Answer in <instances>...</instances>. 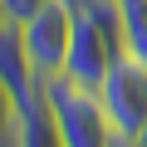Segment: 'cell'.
I'll return each instance as SVG.
<instances>
[{
  "label": "cell",
  "mask_w": 147,
  "mask_h": 147,
  "mask_svg": "<svg viewBox=\"0 0 147 147\" xmlns=\"http://www.w3.org/2000/svg\"><path fill=\"white\" fill-rule=\"evenodd\" d=\"M98 98H103V113H108L113 132L118 137H137L142 123H147V64L132 59V54H123L108 69Z\"/></svg>",
  "instance_id": "3"
},
{
  "label": "cell",
  "mask_w": 147,
  "mask_h": 147,
  "mask_svg": "<svg viewBox=\"0 0 147 147\" xmlns=\"http://www.w3.org/2000/svg\"><path fill=\"white\" fill-rule=\"evenodd\" d=\"M113 147H132V142H127V137H118V142H113Z\"/></svg>",
  "instance_id": "11"
},
{
  "label": "cell",
  "mask_w": 147,
  "mask_h": 147,
  "mask_svg": "<svg viewBox=\"0 0 147 147\" xmlns=\"http://www.w3.org/2000/svg\"><path fill=\"white\" fill-rule=\"evenodd\" d=\"M20 123H25V103H20V93L5 79H0V147L20 142Z\"/></svg>",
  "instance_id": "7"
},
{
  "label": "cell",
  "mask_w": 147,
  "mask_h": 147,
  "mask_svg": "<svg viewBox=\"0 0 147 147\" xmlns=\"http://www.w3.org/2000/svg\"><path fill=\"white\" fill-rule=\"evenodd\" d=\"M123 54H127L123 39H113L93 15H74V39H69V64H64V74H69L74 84H84V88H103L108 69H113Z\"/></svg>",
  "instance_id": "4"
},
{
  "label": "cell",
  "mask_w": 147,
  "mask_h": 147,
  "mask_svg": "<svg viewBox=\"0 0 147 147\" xmlns=\"http://www.w3.org/2000/svg\"><path fill=\"white\" fill-rule=\"evenodd\" d=\"M44 5H49V0H0V20H10V25H25V20H34Z\"/></svg>",
  "instance_id": "8"
},
{
  "label": "cell",
  "mask_w": 147,
  "mask_h": 147,
  "mask_svg": "<svg viewBox=\"0 0 147 147\" xmlns=\"http://www.w3.org/2000/svg\"><path fill=\"white\" fill-rule=\"evenodd\" d=\"M15 147H64L59 123H54V113L44 108V98L25 103V123H20V142H15Z\"/></svg>",
  "instance_id": "5"
},
{
  "label": "cell",
  "mask_w": 147,
  "mask_h": 147,
  "mask_svg": "<svg viewBox=\"0 0 147 147\" xmlns=\"http://www.w3.org/2000/svg\"><path fill=\"white\" fill-rule=\"evenodd\" d=\"M123 5V49L147 64V0H118Z\"/></svg>",
  "instance_id": "6"
},
{
  "label": "cell",
  "mask_w": 147,
  "mask_h": 147,
  "mask_svg": "<svg viewBox=\"0 0 147 147\" xmlns=\"http://www.w3.org/2000/svg\"><path fill=\"white\" fill-rule=\"evenodd\" d=\"M127 142H132V147H147V123H142V132H137V137H127Z\"/></svg>",
  "instance_id": "10"
},
{
  "label": "cell",
  "mask_w": 147,
  "mask_h": 147,
  "mask_svg": "<svg viewBox=\"0 0 147 147\" xmlns=\"http://www.w3.org/2000/svg\"><path fill=\"white\" fill-rule=\"evenodd\" d=\"M64 5H69V10H74V15H84V10H88V5H93V0H64Z\"/></svg>",
  "instance_id": "9"
},
{
  "label": "cell",
  "mask_w": 147,
  "mask_h": 147,
  "mask_svg": "<svg viewBox=\"0 0 147 147\" xmlns=\"http://www.w3.org/2000/svg\"><path fill=\"white\" fill-rule=\"evenodd\" d=\"M39 98L54 113L64 147H113L118 142V132H113V123L103 113L98 88H84V84H74L69 74H54V79L39 84Z\"/></svg>",
  "instance_id": "1"
},
{
  "label": "cell",
  "mask_w": 147,
  "mask_h": 147,
  "mask_svg": "<svg viewBox=\"0 0 147 147\" xmlns=\"http://www.w3.org/2000/svg\"><path fill=\"white\" fill-rule=\"evenodd\" d=\"M20 39H25V59L34 69V79H54V74H64L69 64V39H74V10L64 5V0H49V5L20 25Z\"/></svg>",
  "instance_id": "2"
}]
</instances>
